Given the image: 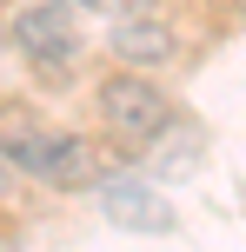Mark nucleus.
Returning a JSON list of instances; mask_svg holds the SVG:
<instances>
[{
  "instance_id": "obj_6",
  "label": "nucleus",
  "mask_w": 246,
  "mask_h": 252,
  "mask_svg": "<svg viewBox=\"0 0 246 252\" xmlns=\"http://www.w3.org/2000/svg\"><path fill=\"white\" fill-rule=\"evenodd\" d=\"M13 179H20V173H13V159H7V153H0V199H7V192H13Z\"/></svg>"
},
{
  "instance_id": "obj_4",
  "label": "nucleus",
  "mask_w": 246,
  "mask_h": 252,
  "mask_svg": "<svg viewBox=\"0 0 246 252\" xmlns=\"http://www.w3.org/2000/svg\"><path fill=\"white\" fill-rule=\"evenodd\" d=\"M93 192H100V213L113 219L120 232H140V239H167V232H180V213H173V199L160 192L153 173H100Z\"/></svg>"
},
{
  "instance_id": "obj_7",
  "label": "nucleus",
  "mask_w": 246,
  "mask_h": 252,
  "mask_svg": "<svg viewBox=\"0 0 246 252\" xmlns=\"http://www.w3.org/2000/svg\"><path fill=\"white\" fill-rule=\"evenodd\" d=\"M0 239H7V219H0Z\"/></svg>"
},
{
  "instance_id": "obj_3",
  "label": "nucleus",
  "mask_w": 246,
  "mask_h": 252,
  "mask_svg": "<svg viewBox=\"0 0 246 252\" xmlns=\"http://www.w3.org/2000/svg\"><path fill=\"white\" fill-rule=\"evenodd\" d=\"M7 33L40 73H73L80 53H87V20H80L73 0H27V7H13Z\"/></svg>"
},
{
  "instance_id": "obj_5",
  "label": "nucleus",
  "mask_w": 246,
  "mask_h": 252,
  "mask_svg": "<svg viewBox=\"0 0 246 252\" xmlns=\"http://www.w3.org/2000/svg\"><path fill=\"white\" fill-rule=\"evenodd\" d=\"M106 47H113V60L120 66H167L173 53H180V40H173V27L160 20V13H146L140 0L133 7H120V20H113V33H106Z\"/></svg>"
},
{
  "instance_id": "obj_2",
  "label": "nucleus",
  "mask_w": 246,
  "mask_h": 252,
  "mask_svg": "<svg viewBox=\"0 0 246 252\" xmlns=\"http://www.w3.org/2000/svg\"><path fill=\"white\" fill-rule=\"evenodd\" d=\"M0 153L13 159V173L40 179V186H60V192H80V186H93V179L106 173L100 153H93V139H80V133H47V126L7 133Z\"/></svg>"
},
{
  "instance_id": "obj_1",
  "label": "nucleus",
  "mask_w": 246,
  "mask_h": 252,
  "mask_svg": "<svg viewBox=\"0 0 246 252\" xmlns=\"http://www.w3.org/2000/svg\"><path fill=\"white\" fill-rule=\"evenodd\" d=\"M93 106H100V126L127 153H146L173 126V100H167V87H160L146 66H113V73L93 87Z\"/></svg>"
}]
</instances>
